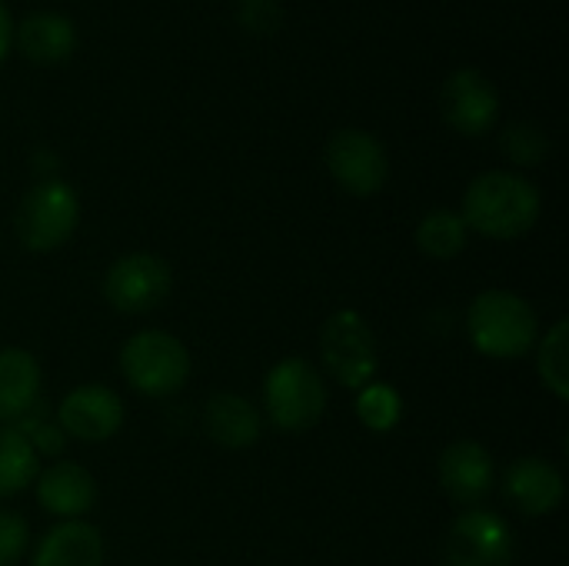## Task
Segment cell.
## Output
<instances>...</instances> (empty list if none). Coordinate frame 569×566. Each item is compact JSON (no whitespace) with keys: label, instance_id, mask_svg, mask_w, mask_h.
Returning a JSON list of instances; mask_svg holds the SVG:
<instances>
[{"label":"cell","instance_id":"1","mask_svg":"<svg viewBox=\"0 0 569 566\" xmlns=\"http://www.w3.org/2000/svg\"><path fill=\"white\" fill-rule=\"evenodd\" d=\"M540 190L513 170H487L463 193V224L490 240H517L540 220Z\"/></svg>","mask_w":569,"mask_h":566},{"label":"cell","instance_id":"2","mask_svg":"<svg viewBox=\"0 0 569 566\" xmlns=\"http://www.w3.org/2000/svg\"><path fill=\"white\" fill-rule=\"evenodd\" d=\"M467 334L490 360H520L540 340L537 310L513 290H483L467 310Z\"/></svg>","mask_w":569,"mask_h":566},{"label":"cell","instance_id":"3","mask_svg":"<svg viewBox=\"0 0 569 566\" xmlns=\"http://www.w3.org/2000/svg\"><path fill=\"white\" fill-rule=\"evenodd\" d=\"M263 404L277 430L307 434L327 410V384L303 357L280 360L263 380Z\"/></svg>","mask_w":569,"mask_h":566},{"label":"cell","instance_id":"4","mask_svg":"<svg viewBox=\"0 0 569 566\" xmlns=\"http://www.w3.org/2000/svg\"><path fill=\"white\" fill-rule=\"evenodd\" d=\"M120 374L143 397H170L190 377V354L163 330H140L120 350Z\"/></svg>","mask_w":569,"mask_h":566},{"label":"cell","instance_id":"5","mask_svg":"<svg viewBox=\"0 0 569 566\" xmlns=\"http://www.w3.org/2000/svg\"><path fill=\"white\" fill-rule=\"evenodd\" d=\"M77 220H80V200L73 187H67L63 180H43L33 190H27V197L20 200L13 230L27 250L50 254L73 237Z\"/></svg>","mask_w":569,"mask_h":566},{"label":"cell","instance_id":"6","mask_svg":"<svg viewBox=\"0 0 569 566\" xmlns=\"http://www.w3.org/2000/svg\"><path fill=\"white\" fill-rule=\"evenodd\" d=\"M320 354L330 377L347 390H363L380 370L377 337L357 310H337L320 330Z\"/></svg>","mask_w":569,"mask_h":566},{"label":"cell","instance_id":"7","mask_svg":"<svg viewBox=\"0 0 569 566\" xmlns=\"http://www.w3.org/2000/svg\"><path fill=\"white\" fill-rule=\"evenodd\" d=\"M170 264L157 254H127L110 264L103 297L120 314H150L170 297Z\"/></svg>","mask_w":569,"mask_h":566},{"label":"cell","instance_id":"8","mask_svg":"<svg viewBox=\"0 0 569 566\" xmlns=\"http://www.w3.org/2000/svg\"><path fill=\"white\" fill-rule=\"evenodd\" d=\"M327 167L333 173V180L353 193V197H373L383 190L387 177H390V160L383 143L357 127L337 130L327 140Z\"/></svg>","mask_w":569,"mask_h":566},{"label":"cell","instance_id":"9","mask_svg":"<svg viewBox=\"0 0 569 566\" xmlns=\"http://www.w3.org/2000/svg\"><path fill=\"white\" fill-rule=\"evenodd\" d=\"M513 534L500 514L467 510L443 540V566H510Z\"/></svg>","mask_w":569,"mask_h":566},{"label":"cell","instance_id":"10","mask_svg":"<svg viewBox=\"0 0 569 566\" xmlns=\"http://www.w3.org/2000/svg\"><path fill=\"white\" fill-rule=\"evenodd\" d=\"M440 113L450 123V130L463 137H483L490 133L500 113L497 87L477 67L453 70L440 90Z\"/></svg>","mask_w":569,"mask_h":566},{"label":"cell","instance_id":"11","mask_svg":"<svg viewBox=\"0 0 569 566\" xmlns=\"http://www.w3.org/2000/svg\"><path fill=\"white\" fill-rule=\"evenodd\" d=\"M57 420L63 437H73L80 444H103L123 427V404L110 387L83 384L63 397Z\"/></svg>","mask_w":569,"mask_h":566},{"label":"cell","instance_id":"12","mask_svg":"<svg viewBox=\"0 0 569 566\" xmlns=\"http://www.w3.org/2000/svg\"><path fill=\"white\" fill-rule=\"evenodd\" d=\"M440 484L457 504H480L493 490L490 450L477 440H457L440 457Z\"/></svg>","mask_w":569,"mask_h":566},{"label":"cell","instance_id":"13","mask_svg":"<svg viewBox=\"0 0 569 566\" xmlns=\"http://www.w3.org/2000/svg\"><path fill=\"white\" fill-rule=\"evenodd\" d=\"M507 500L517 504L520 514L527 517H547L563 504V477L553 464L540 460V457H523L507 470L503 480Z\"/></svg>","mask_w":569,"mask_h":566},{"label":"cell","instance_id":"14","mask_svg":"<svg viewBox=\"0 0 569 566\" xmlns=\"http://www.w3.org/2000/svg\"><path fill=\"white\" fill-rule=\"evenodd\" d=\"M37 500L47 514L77 520L97 504V484L80 464L60 460L37 477Z\"/></svg>","mask_w":569,"mask_h":566},{"label":"cell","instance_id":"15","mask_svg":"<svg viewBox=\"0 0 569 566\" xmlns=\"http://www.w3.org/2000/svg\"><path fill=\"white\" fill-rule=\"evenodd\" d=\"M203 430L223 450H247L260 440V414L240 394H213L203 410Z\"/></svg>","mask_w":569,"mask_h":566},{"label":"cell","instance_id":"16","mask_svg":"<svg viewBox=\"0 0 569 566\" xmlns=\"http://www.w3.org/2000/svg\"><path fill=\"white\" fill-rule=\"evenodd\" d=\"M30 566H103V537L93 524L63 520L37 544Z\"/></svg>","mask_w":569,"mask_h":566},{"label":"cell","instance_id":"17","mask_svg":"<svg viewBox=\"0 0 569 566\" xmlns=\"http://www.w3.org/2000/svg\"><path fill=\"white\" fill-rule=\"evenodd\" d=\"M17 47L33 63H63L77 47V30L63 13H27L17 27Z\"/></svg>","mask_w":569,"mask_h":566},{"label":"cell","instance_id":"18","mask_svg":"<svg viewBox=\"0 0 569 566\" xmlns=\"http://www.w3.org/2000/svg\"><path fill=\"white\" fill-rule=\"evenodd\" d=\"M40 394V367L33 354L20 347L0 350V424L23 420Z\"/></svg>","mask_w":569,"mask_h":566},{"label":"cell","instance_id":"19","mask_svg":"<svg viewBox=\"0 0 569 566\" xmlns=\"http://www.w3.org/2000/svg\"><path fill=\"white\" fill-rule=\"evenodd\" d=\"M417 247L433 260H453L467 250V224L457 210H430L417 227Z\"/></svg>","mask_w":569,"mask_h":566},{"label":"cell","instance_id":"20","mask_svg":"<svg viewBox=\"0 0 569 566\" xmlns=\"http://www.w3.org/2000/svg\"><path fill=\"white\" fill-rule=\"evenodd\" d=\"M37 477V450L17 427H0V500L20 494Z\"/></svg>","mask_w":569,"mask_h":566},{"label":"cell","instance_id":"21","mask_svg":"<svg viewBox=\"0 0 569 566\" xmlns=\"http://www.w3.org/2000/svg\"><path fill=\"white\" fill-rule=\"evenodd\" d=\"M537 367H540L543 387L557 400H569V320H557L543 334L537 347Z\"/></svg>","mask_w":569,"mask_h":566},{"label":"cell","instance_id":"22","mask_svg":"<svg viewBox=\"0 0 569 566\" xmlns=\"http://www.w3.org/2000/svg\"><path fill=\"white\" fill-rule=\"evenodd\" d=\"M357 417L373 434H390L403 417V400L390 384H367L357 394Z\"/></svg>","mask_w":569,"mask_h":566},{"label":"cell","instance_id":"23","mask_svg":"<svg viewBox=\"0 0 569 566\" xmlns=\"http://www.w3.org/2000/svg\"><path fill=\"white\" fill-rule=\"evenodd\" d=\"M503 153L513 163L533 167V163H540L550 153V140H547V133L537 123L523 120V123L507 127V133H503Z\"/></svg>","mask_w":569,"mask_h":566},{"label":"cell","instance_id":"24","mask_svg":"<svg viewBox=\"0 0 569 566\" xmlns=\"http://www.w3.org/2000/svg\"><path fill=\"white\" fill-rule=\"evenodd\" d=\"M30 527L20 514L0 510V566H17L27 554Z\"/></svg>","mask_w":569,"mask_h":566},{"label":"cell","instance_id":"25","mask_svg":"<svg viewBox=\"0 0 569 566\" xmlns=\"http://www.w3.org/2000/svg\"><path fill=\"white\" fill-rule=\"evenodd\" d=\"M240 23L253 33H273L280 27L277 0H240Z\"/></svg>","mask_w":569,"mask_h":566},{"label":"cell","instance_id":"26","mask_svg":"<svg viewBox=\"0 0 569 566\" xmlns=\"http://www.w3.org/2000/svg\"><path fill=\"white\" fill-rule=\"evenodd\" d=\"M7 50H10V13L0 0V60L7 57Z\"/></svg>","mask_w":569,"mask_h":566}]
</instances>
